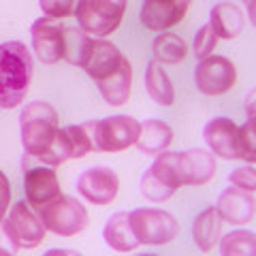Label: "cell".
<instances>
[{
    "mask_svg": "<svg viewBox=\"0 0 256 256\" xmlns=\"http://www.w3.org/2000/svg\"><path fill=\"white\" fill-rule=\"evenodd\" d=\"M22 146L30 158L41 160L43 164L58 166L68 160L60 137L58 111L50 102L34 100L22 109L20 116Z\"/></svg>",
    "mask_w": 256,
    "mask_h": 256,
    "instance_id": "1",
    "label": "cell"
},
{
    "mask_svg": "<svg viewBox=\"0 0 256 256\" xmlns=\"http://www.w3.org/2000/svg\"><path fill=\"white\" fill-rule=\"evenodd\" d=\"M34 60L30 50L20 41L0 45V109L22 105L30 90Z\"/></svg>",
    "mask_w": 256,
    "mask_h": 256,
    "instance_id": "2",
    "label": "cell"
},
{
    "mask_svg": "<svg viewBox=\"0 0 256 256\" xmlns=\"http://www.w3.org/2000/svg\"><path fill=\"white\" fill-rule=\"evenodd\" d=\"M36 216L47 230H52L54 235L60 237H73L82 233L88 226V222H90L86 207L75 196H66V194H60L58 198L38 207Z\"/></svg>",
    "mask_w": 256,
    "mask_h": 256,
    "instance_id": "3",
    "label": "cell"
},
{
    "mask_svg": "<svg viewBox=\"0 0 256 256\" xmlns=\"http://www.w3.org/2000/svg\"><path fill=\"white\" fill-rule=\"evenodd\" d=\"M128 0H79L75 18L86 34L105 38L120 28L124 20Z\"/></svg>",
    "mask_w": 256,
    "mask_h": 256,
    "instance_id": "4",
    "label": "cell"
},
{
    "mask_svg": "<svg viewBox=\"0 0 256 256\" xmlns=\"http://www.w3.org/2000/svg\"><path fill=\"white\" fill-rule=\"evenodd\" d=\"M88 130L96 152H124L134 146L141 124L130 116H111L105 120H90Z\"/></svg>",
    "mask_w": 256,
    "mask_h": 256,
    "instance_id": "5",
    "label": "cell"
},
{
    "mask_svg": "<svg viewBox=\"0 0 256 256\" xmlns=\"http://www.w3.org/2000/svg\"><path fill=\"white\" fill-rule=\"evenodd\" d=\"M182 188L178 175V152L158 154L152 166L141 175V194L152 203H164Z\"/></svg>",
    "mask_w": 256,
    "mask_h": 256,
    "instance_id": "6",
    "label": "cell"
},
{
    "mask_svg": "<svg viewBox=\"0 0 256 256\" xmlns=\"http://www.w3.org/2000/svg\"><path fill=\"white\" fill-rule=\"evenodd\" d=\"M2 228H4L6 239L13 246V250H32V248H38L45 242V233H47V228L38 220L36 212L26 201H20L11 207L9 218L4 216V220H2Z\"/></svg>",
    "mask_w": 256,
    "mask_h": 256,
    "instance_id": "7",
    "label": "cell"
},
{
    "mask_svg": "<svg viewBox=\"0 0 256 256\" xmlns=\"http://www.w3.org/2000/svg\"><path fill=\"white\" fill-rule=\"evenodd\" d=\"M130 216V226L137 237L139 246H166L171 244L180 230L178 220L169 212L154 210V207H139L128 214Z\"/></svg>",
    "mask_w": 256,
    "mask_h": 256,
    "instance_id": "8",
    "label": "cell"
},
{
    "mask_svg": "<svg viewBox=\"0 0 256 256\" xmlns=\"http://www.w3.org/2000/svg\"><path fill=\"white\" fill-rule=\"evenodd\" d=\"M237 82V68L224 56H207L194 70V84L205 96H220Z\"/></svg>",
    "mask_w": 256,
    "mask_h": 256,
    "instance_id": "9",
    "label": "cell"
},
{
    "mask_svg": "<svg viewBox=\"0 0 256 256\" xmlns=\"http://www.w3.org/2000/svg\"><path fill=\"white\" fill-rule=\"evenodd\" d=\"M120 178L109 166H92L77 178V192L94 205H109L118 196Z\"/></svg>",
    "mask_w": 256,
    "mask_h": 256,
    "instance_id": "10",
    "label": "cell"
},
{
    "mask_svg": "<svg viewBox=\"0 0 256 256\" xmlns=\"http://www.w3.org/2000/svg\"><path fill=\"white\" fill-rule=\"evenodd\" d=\"M54 169L56 166H50V164L26 169V175H24V192H26V203L34 212L62 194L58 173Z\"/></svg>",
    "mask_w": 256,
    "mask_h": 256,
    "instance_id": "11",
    "label": "cell"
},
{
    "mask_svg": "<svg viewBox=\"0 0 256 256\" xmlns=\"http://www.w3.org/2000/svg\"><path fill=\"white\" fill-rule=\"evenodd\" d=\"M64 26L60 20L41 18L32 24L30 34H32V50L38 56V60L45 64H56L64 56Z\"/></svg>",
    "mask_w": 256,
    "mask_h": 256,
    "instance_id": "12",
    "label": "cell"
},
{
    "mask_svg": "<svg viewBox=\"0 0 256 256\" xmlns=\"http://www.w3.org/2000/svg\"><path fill=\"white\" fill-rule=\"evenodd\" d=\"M192 0H143L141 6V24L148 30L162 32L186 18Z\"/></svg>",
    "mask_w": 256,
    "mask_h": 256,
    "instance_id": "13",
    "label": "cell"
},
{
    "mask_svg": "<svg viewBox=\"0 0 256 256\" xmlns=\"http://www.w3.org/2000/svg\"><path fill=\"white\" fill-rule=\"evenodd\" d=\"M203 139L214 156L224 160H242L237 141V124L228 118H214L203 126Z\"/></svg>",
    "mask_w": 256,
    "mask_h": 256,
    "instance_id": "14",
    "label": "cell"
},
{
    "mask_svg": "<svg viewBox=\"0 0 256 256\" xmlns=\"http://www.w3.org/2000/svg\"><path fill=\"white\" fill-rule=\"evenodd\" d=\"M178 175L182 186H203L216 175V156L201 148L178 152Z\"/></svg>",
    "mask_w": 256,
    "mask_h": 256,
    "instance_id": "15",
    "label": "cell"
},
{
    "mask_svg": "<svg viewBox=\"0 0 256 256\" xmlns=\"http://www.w3.org/2000/svg\"><path fill=\"white\" fill-rule=\"evenodd\" d=\"M216 212L220 214V218L224 222L233 224V226H242L254 220L256 214V201H254V192H248L242 188H226L218 196L216 203Z\"/></svg>",
    "mask_w": 256,
    "mask_h": 256,
    "instance_id": "16",
    "label": "cell"
},
{
    "mask_svg": "<svg viewBox=\"0 0 256 256\" xmlns=\"http://www.w3.org/2000/svg\"><path fill=\"white\" fill-rule=\"evenodd\" d=\"M124 56L120 54V50L105 41V38H92L90 50H88V56L82 64V68L88 73V77H92L94 82H100V79L109 77L114 70L120 66Z\"/></svg>",
    "mask_w": 256,
    "mask_h": 256,
    "instance_id": "17",
    "label": "cell"
},
{
    "mask_svg": "<svg viewBox=\"0 0 256 256\" xmlns=\"http://www.w3.org/2000/svg\"><path fill=\"white\" fill-rule=\"evenodd\" d=\"M98 86V92L100 96L105 98L107 105L111 107H122L130 98V92H132V66L126 58H122L120 66L111 73L109 77L96 82Z\"/></svg>",
    "mask_w": 256,
    "mask_h": 256,
    "instance_id": "18",
    "label": "cell"
},
{
    "mask_svg": "<svg viewBox=\"0 0 256 256\" xmlns=\"http://www.w3.org/2000/svg\"><path fill=\"white\" fill-rule=\"evenodd\" d=\"M171 143H173V128L169 124L160 122V120H146V124H141L139 128L134 146H137L141 154L158 156L164 150H169Z\"/></svg>",
    "mask_w": 256,
    "mask_h": 256,
    "instance_id": "19",
    "label": "cell"
},
{
    "mask_svg": "<svg viewBox=\"0 0 256 256\" xmlns=\"http://www.w3.org/2000/svg\"><path fill=\"white\" fill-rule=\"evenodd\" d=\"M212 26V30L216 32V36L218 38H237L242 34V30L246 26V20H244V13L239 9L237 4L233 2H218L212 9L210 13V22H207Z\"/></svg>",
    "mask_w": 256,
    "mask_h": 256,
    "instance_id": "20",
    "label": "cell"
},
{
    "mask_svg": "<svg viewBox=\"0 0 256 256\" xmlns=\"http://www.w3.org/2000/svg\"><path fill=\"white\" fill-rule=\"evenodd\" d=\"M102 239L116 252H132L134 248H139V242L130 226L128 212H118L111 216L105 224V228H102Z\"/></svg>",
    "mask_w": 256,
    "mask_h": 256,
    "instance_id": "21",
    "label": "cell"
},
{
    "mask_svg": "<svg viewBox=\"0 0 256 256\" xmlns=\"http://www.w3.org/2000/svg\"><path fill=\"white\" fill-rule=\"evenodd\" d=\"M222 224L224 220L216 212V207H207V210H203L196 216L194 222H192V239H194L198 250L210 252L218 244V239L222 235Z\"/></svg>",
    "mask_w": 256,
    "mask_h": 256,
    "instance_id": "22",
    "label": "cell"
},
{
    "mask_svg": "<svg viewBox=\"0 0 256 256\" xmlns=\"http://www.w3.org/2000/svg\"><path fill=\"white\" fill-rule=\"evenodd\" d=\"M146 90L150 98L162 107H171L175 102V90L171 79L162 68V64H158L156 60H152L146 68Z\"/></svg>",
    "mask_w": 256,
    "mask_h": 256,
    "instance_id": "23",
    "label": "cell"
},
{
    "mask_svg": "<svg viewBox=\"0 0 256 256\" xmlns=\"http://www.w3.org/2000/svg\"><path fill=\"white\" fill-rule=\"evenodd\" d=\"M60 137H62V143H64V150H66L68 160H79V158L88 156L94 150L90 130H88L86 122L60 128Z\"/></svg>",
    "mask_w": 256,
    "mask_h": 256,
    "instance_id": "24",
    "label": "cell"
},
{
    "mask_svg": "<svg viewBox=\"0 0 256 256\" xmlns=\"http://www.w3.org/2000/svg\"><path fill=\"white\" fill-rule=\"evenodd\" d=\"M152 56L158 64H180L188 56V45L178 34H158L152 43Z\"/></svg>",
    "mask_w": 256,
    "mask_h": 256,
    "instance_id": "25",
    "label": "cell"
},
{
    "mask_svg": "<svg viewBox=\"0 0 256 256\" xmlns=\"http://www.w3.org/2000/svg\"><path fill=\"white\" fill-rule=\"evenodd\" d=\"M64 36V56L62 60H66L68 64H75V66H82L88 50H90L92 36H88L82 28H64L62 32Z\"/></svg>",
    "mask_w": 256,
    "mask_h": 256,
    "instance_id": "26",
    "label": "cell"
},
{
    "mask_svg": "<svg viewBox=\"0 0 256 256\" xmlns=\"http://www.w3.org/2000/svg\"><path fill=\"white\" fill-rule=\"evenodd\" d=\"M218 242L222 256H252L256 252V237L250 230H233Z\"/></svg>",
    "mask_w": 256,
    "mask_h": 256,
    "instance_id": "27",
    "label": "cell"
},
{
    "mask_svg": "<svg viewBox=\"0 0 256 256\" xmlns=\"http://www.w3.org/2000/svg\"><path fill=\"white\" fill-rule=\"evenodd\" d=\"M254 137H256L254 118H248V122L244 126H237V141H239V152H242V160H246V162H250V164L256 160Z\"/></svg>",
    "mask_w": 256,
    "mask_h": 256,
    "instance_id": "28",
    "label": "cell"
},
{
    "mask_svg": "<svg viewBox=\"0 0 256 256\" xmlns=\"http://www.w3.org/2000/svg\"><path fill=\"white\" fill-rule=\"evenodd\" d=\"M77 2L79 0H38V6H41L45 18L62 20V18H68V15L75 13Z\"/></svg>",
    "mask_w": 256,
    "mask_h": 256,
    "instance_id": "29",
    "label": "cell"
},
{
    "mask_svg": "<svg viewBox=\"0 0 256 256\" xmlns=\"http://www.w3.org/2000/svg\"><path fill=\"white\" fill-rule=\"evenodd\" d=\"M216 43H218V36H216V32L212 30L210 24H205V26L198 28V32L194 34V56L198 60L212 56L216 50Z\"/></svg>",
    "mask_w": 256,
    "mask_h": 256,
    "instance_id": "30",
    "label": "cell"
},
{
    "mask_svg": "<svg viewBox=\"0 0 256 256\" xmlns=\"http://www.w3.org/2000/svg\"><path fill=\"white\" fill-rule=\"evenodd\" d=\"M228 182H230V186H235V188L254 192L256 190V171H254V166L252 164L239 166V169H235L233 173L228 175Z\"/></svg>",
    "mask_w": 256,
    "mask_h": 256,
    "instance_id": "31",
    "label": "cell"
},
{
    "mask_svg": "<svg viewBox=\"0 0 256 256\" xmlns=\"http://www.w3.org/2000/svg\"><path fill=\"white\" fill-rule=\"evenodd\" d=\"M9 201H11V184L9 178L0 171V226H2V220L6 212H9Z\"/></svg>",
    "mask_w": 256,
    "mask_h": 256,
    "instance_id": "32",
    "label": "cell"
},
{
    "mask_svg": "<svg viewBox=\"0 0 256 256\" xmlns=\"http://www.w3.org/2000/svg\"><path fill=\"white\" fill-rule=\"evenodd\" d=\"M246 109H248V116L254 118V90H252L250 96L246 98Z\"/></svg>",
    "mask_w": 256,
    "mask_h": 256,
    "instance_id": "33",
    "label": "cell"
},
{
    "mask_svg": "<svg viewBox=\"0 0 256 256\" xmlns=\"http://www.w3.org/2000/svg\"><path fill=\"white\" fill-rule=\"evenodd\" d=\"M56 254H70V256H79V252H75V250H50L47 252V256H56Z\"/></svg>",
    "mask_w": 256,
    "mask_h": 256,
    "instance_id": "34",
    "label": "cell"
},
{
    "mask_svg": "<svg viewBox=\"0 0 256 256\" xmlns=\"http://www.w3.org/2000/svg\"><path fill=\"white\" fill-rule=\"evenodd\" d=\"M0 254H9V250H4V248H0Z\"/></svg>",
    "mask_w": 256,
    "mask_h": 256,
    "instance_id": "35",
    "label": "cell"
},
{
    "mask_svg": "<svg viewBox=\"0 0 256 256\" xmlns=\"http://www.w3.org/2000/svg\"><path fill=\"white\" fill-rule=\"evenodd\" d=\"M246 2H248V0H246Z\"/></svg>",
    "mask_w": 256,
    "mask_h": 256,
    "instance_id": "36",
    "label": "cell"
}]
</instances>
